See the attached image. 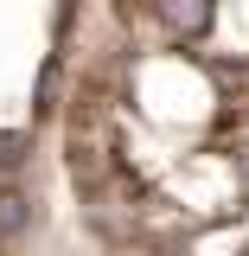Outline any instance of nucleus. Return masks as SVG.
<instances>
[{"label": "nucleus", "mask_w": 249, "mask_h": 256, "mask_svg": "<svg viewBox=\"0 0 249 256\" xmlns=\"http://www.w3.org/2000/svg\"><path fill=\"white\" fill-rule=\"evenodd\" d=\"M166 20H173V32H198L205 26V0H166Z\"/></svg>", "instance_id": "1"}, {"label": "nucleus", "mask_w": 249, "mask_h": 256, "mask_svg": "<svg viewBox=\"0 0 249 256\" xmlns=\"http://www.w3.org/2000/svg\"><path fill=\"white\" fill-rule=\"evenodd\" d=\"M0 224H19V192H0Z\"/></svg>", "instance_id": "2"}]
</instances>
